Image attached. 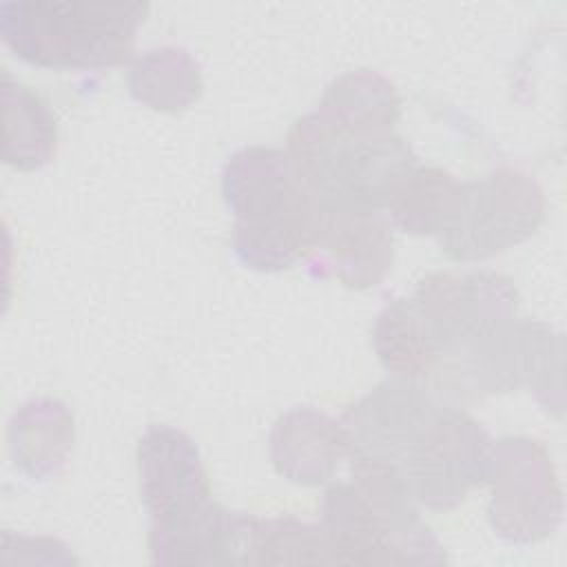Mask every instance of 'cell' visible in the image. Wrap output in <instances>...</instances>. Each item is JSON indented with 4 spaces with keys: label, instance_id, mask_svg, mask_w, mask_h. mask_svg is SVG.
Instances as JSON below:
<instances>
[{
    "label": "cell",
    "instance_id": "obj_4",
    "mask_svg": "<svg viewBox=\"0 0 567 567\" xmlns=\"http://www.w3.org/2000/svg\"><path fill=\"white\" fill-rule=\"evenodd\" d=\"M348 483L326 489L321 527L339 563L439 565L443 545L419 514L408 483L392 465L350 458Z\"/></svg>",
    "mask_w": 567,
    "mask_h": 567
},
{
    "label": "cell",
    "instance_id": "obj_12",
    "mask_svg": "<svg viewBox=\"0 0 567 567\" xmlns=\"http://www.w3.org/2000/svg\"><path fill=\"white\" fill-rule=\"evenodd\" d=\"M270 461L275 470L297 485L328 483L339 463L348 458V439L341 421L310 405L284 412L270 430Z\"/></svg>",
    "mask_w": 567,
    "mask_h": 567
},
{
    "label": "cell",
    "instance_id": "obj_9",
    "mask_svg": "<svg viewBox=\"0 0 567 567\" xmlns=\"http://www.w3.org/2000/svg\"><path fill=\"white\" fill-rule=\"evenodd\" d=\"M492 529L509 543L529 545L547 538L563 518V489L545 445L529 436L494 441L489 463Z\"/></svg>",
    "mask_w": 567,
    "mask_h": 567
},
{
    "label": "cell",
    "instance_id": "obj_10",
    "mask_svg": "<svg viewBox=\"0 0 567 567\" xmlns=\"http://www.w3.org/2000/svg\"><path fill=\"white\" fill-rule=\"evenodd\" d=\"M443 405L445 401L425 379L388 377L339 419L348 439V458L385 463L401 474L412 445Z\"/></svg>",
    "mask_w": 567,
    "mask_h": 567
},
{
    "label": "cell",
    "instance_id": "obj_1",
    "mask_svg": "<svg viewBox=\"0 0 567 567\" xmlns=\"http://www.w3.org/2000/svg\"><path fill=\"white\" fill-rule=\"evenodd\" d=\"M140 496L148 512V549L159 565L248 563L255 516L213 501L195 441L151 425L137 443Z\"/></svg>",
    "mask_w": 567,
    "mask_h": 567
},
{
    "label": "cell",
    "instance_id": "obj_18",
    "mask_svg": "<svg viewBox=\"0 0 567 567\" xmlns=\"http://www.w3.org/2000/svg\"><path fill=\"white\" fill-rule=\"evenodd\" d=\"M334 549L321 525L292 516L255 518L248 565H334Z\"/></svg>",
    "mask_w": 567,
    "mask_h": 567
},
{
    "label": "cell",
    "instance_id": "obj_17",
    "mask_svg": "<svg viewBox=\"0 0 567 567\" xmlns=\"http://www.w3.org/2000/svg\"><path fill=\"white\" fill-rule=\"evenodd\" d=\"M461 184L452 173L436 166H416L388 206L394 228L408 235L436 237L452 217Z\"/></svg>",
    "mask_w": 567,
    "mask_h": 567
},
{
    "label": "cell",
    "instance_id": "obj_13",
    "mask_svg": "<svg viewBox=\"0 0 567 567\" xmlns=\"http://www.w3.org/2000/svg\"><path fill=\"white\" fill-rule=\"evenodd\" d=\"M7 439L13 465L31 481H47L62 472L73 450V414L58 399H31L11 414Z\"/></svg>",
    "mask_w": 567,
    "mask_h": 567
},
{
    "label": "cell",
    "instance_id": "obj_19",
    "mask_svg": "<svg viewBox=\"0 0 567 567\" xmlns=\"http://www.w3.org/2000/svg\"><path fill=\"white\" fill-rule=\"evenodd\" d=\"M372 346L383 368L392 374L425 379L432 370V352L408 297L390 301L377 315Z\"/></svg>",
    "mask_w": 567,
    "mask_h": 567
},
{
    "label": "cell",
    "instance_id": "obj_6",
    "mask_svg": "<svg viewBox=\"0 0 567 567\" xmlns=\"http://www.w3.org/2000/svg\"><path fill=\"white\" fill-rule=\"evenodd\" d=\"M543 219L545 193L536 177L498 166L461 184L456 208L436 239L452 261H483L529 239Z\"/></svg>",
    "mask_w": 567,
    "mask_h": 567
},
{
    "label": "cell",
    "instance_id": "obj_16",
    "mask_svg": "<svg viewBox=\"0 0 567 567\" xmlns=\"http://www.w3.org/2000/svg\"><path fill=\"white\" fill-rule=\"evenodd\" d=\"M126 82L137 102L162 113L186 111L204 91L197 60L186 49L173 44L142 53L131 64Z\"/></svg>",
    "mask_w": 567,
    "mask_h": 567
},
{
    "label": "cell",
    "instance_id": "obj_5",
    "mask_svg": "<svg viewBox=\"0 0 567 567\" xmlns=\"http://www.w3.org/2000/svg\"><path fill=\"white\" fill-rule=\"evenodd\" d=\"M146 2L9 0L0 38L24 62L44 69H111L133 60Z\"/></svg>",
    "mask_w": 567,
    "mask_h": 567
},
{
    "label": "cell",
    "instance_id": "obj_8",
    "mask_svg": "<svg viewBox=\"0 0 567 567\" xmlns=\"http://www.w3.org/2000/svg\"><path fill=\"white\" fill-rule=\"evenodd\" d=\"M494 441L463 408L445 403L401 465L414 501L434 512L461 505L487 483Z\"/></svg>",
    "mask_w": 567,
    "mask_h": 567
},
{
    "label": "cell",
    "instance_id": "obj_14",
    "mask_svg": "<svg viewBox=\"0 0 567 567\" xmlns=\"http://www.w3.org/2000/svg\"><path fill=\"white\" fill-rule=\"evenodd\" d=\"M315 111L346 131L381 133L396 124L401 97L385 75L372 69H354L326 86Z\"/></svg>",
    "mask_w": 567,
    "mask_h": 567
},
{
    "label": "cell",
    "instance_id": "obj_2",
    "mask_svg": "<svg viewBox=\"0 0 567 567\" xmlns=\"http://www.w3.org/2000/svg\"><path fill=\"white\" fill-rule=\"evenodd\" d=\"M286 157L319 213H385L419 166L399 133H352L317 111L299 117L288 131Z\"/></svg>",
    "mask_w": 567,
    "mask_h": 567
},
{
    "label": "cell",
    "instance_id": "obj_11",
    "mask_svg": "<svg viewBox=\"0 0 567 567\" xmlns=\"http://www.w3.org/2000/svg\"><path fill=\"white\" fill-rule=\"evenodd\" d=\"M315 250L346 288H374L394 261V226L383 210L321 213Z\"/></svg>",
    "mask_w": 567,
    "mask_h": 567
},
{
    "label": "cell",
    "instance_id": "obj_3",
    "mask_svg": "<svg viewBox=\"0 0 567 567\" xmlns=\"http://www.w3.org/2000/svg\"><path fill=\"white\" fill-rule=\"evenodd\" d=\"M221 195L235 217L233 248L246 268L279 272L315 252L321 213L297 184L286 151L255 144L233 153Z\"/></svg>",
    "mask_w": 567,
    "mask_h": 567
},
{
    "label": "cell",
    "instance_id": "obj_7",
    "mask_svg": "<svg viewBox=\"0 0 567 567\" xmlns=\"http://www.w3.org/2000/svg\"><path fill=\"white\" fill-rule=\"evenodd\" d=\"M408 299L434 365L514 319L518 290L507 275L496 270L432 272L419 281Z\"/></svg>",
    "mask_w": 567,
    "mask_h": 567
},
{
    "label": "cell",
    "instance_id": "obj_15",
    "mask_svg": "<svg viewBox=\"0 0 567 567\" xmlns=\"http://www.w3.org/2000/svg\"><path fill=\"white\" fill-rule=\"evenodd\" d=\"M2 157L18 171L47 166L58 146V124L49 104L22 82L2 71Z\"/></svg>",
    "mask_w": 567,
    "mask_h": 567
}]
</instances>
